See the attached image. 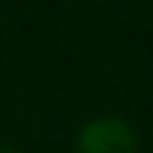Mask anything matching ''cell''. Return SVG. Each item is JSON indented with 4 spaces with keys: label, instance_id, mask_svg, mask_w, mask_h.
Segmentation results:
<instances>
[{
    "label": "cell",
    "instance_id": "obj_1",
    "mask_svg": "<svg viewBox=\"0 0 153 153\" xmlns=\"http://www.w3.org/2000/svg\"><path fill=\"white\" fill-rule=\"evenodd\" d=\"M137 130L120 117L90 120L76 137V153H137Z\"/></svg>",
    "mask_w": 153,
    "mask_h": 153
},
{
    "label": "cell",
    "instance_id": "obj_2",
    "mask_svg": "<svg viewBox=\"0 0 153 153\" xmlns=\"http://www.w3.org/2000/svg\"><path fill=\"white\" fill-rule=\"evenodd\" d=\"M0 153H10V150H0Z\"/></svg>",
    "mask_w": 153,
    "mask_h": 153
}]
</instances>
